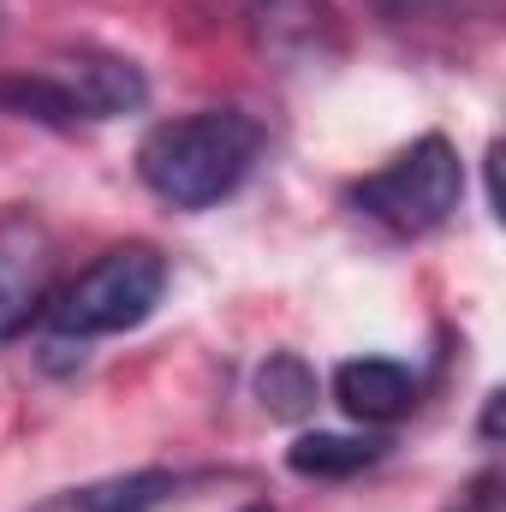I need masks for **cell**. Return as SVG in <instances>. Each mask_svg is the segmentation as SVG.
<instances>
[{
  "instance_id": "6da1fadb",
  "label": "cell",
  "mask_w": 506,
  "mask_h": 512,
  "mask_svg": "<svg viewBox=\"0 0 506 512\" xmlns=\"http://www.w3.org/2000/svg\"><path fill=\"white\" fill-rule=\"evenodd\" d=\"M256 161H262V126L245 108H197L149 126L137 143V179L167 209L185 215L227 203L251 179Z\"/></svg>"
},
{
  "instance_id": "7a4b0ae2",
  "label": "cell",
  "mask_w": 506,
  "mask_h": 512,
  "mask_svg": "<svg viewBox=\"0 0 506 512\" xmlns=\"http://www.w3.org/2000/svg\"><path fill=\"white\" fill-rule=\"evenodd\" d=\"M149 102V78L114 48H60L24 78H0V108L18 120L78 126V120H120Z\"/></svg>"
},
{
  "instance_id": "3957f363",
  "label": "cell",
  "mask_w": 506,
  "mask_h": 512,
  "mask_svg": "<svg viewBox=\"0 0 506 512\" xmlns=\"http://www.w3.org/2000/svg\"><path fill=\"white\" fill-rule=\"evenodd\" d=\"M161 292H167V256L155 245H114L48 298V322L66 340L131 334L155 316Z\"/></svg>"
},
{
  "instance_id": "277c9868",
  "label": "cell",
  "mask_w": 506,
  "mask_h": 512,
  "mask_svg": "<svg viewBox=\"0 0 506 512\" xmlns=\"http://www.w3.org/2000/svg\"><path fill=\"white\" fill-rule=\"evenodd\" d=\"M459 203H465V161L441 131L405 143L387 167L352 185V209L387 227L393 239H423V233L447 227Z\"/></svg>"
},
{
  "instance_id": "5b68a950",
  "label": "cell",
  "mask_w": 506,
  "mask_h": 512,
  "mask_svg": "<svg viewBox=\"0 0 506 512\" xmlns=\"http://www.w3.org/2000/svg\"><path fill=\"white\" fill-rule=\"evenodd\" d=\"M54 298V239L30 209L0 215V346H12Z\"/></svg>"
},
{
  "instance_id": "8992f818",
  "label": "cell",
  "mask_w": 506,
  "mask_h": 512,
  "mask_svg": "<svg viewBox=\"0 0 506 512\" xmlns=\"http://www.w3.org/2000/svg\"><path fill=\"white\" fill-rule=\"evenodd\" d=\"M334 399H340L346 417H358L370 429H387V423L417 411V376L399 358H346L334 370Z\"/></svg>"
},
{
  "instance_id": "52a82bcc",
  "label": "cell",
  "mask_w": 506,
  "mask_h": 512,
  "mask_svg": "<svg viewBox=\"0 0 506 512\" xmlns=\"http://www.w3.org/2000/svg\"><path fill=\"white\" fill-rule=\"evenodd\" d=\"M251 24L280 60H328L340 42L334 0H251Z\"/></svg>"
},
{
  "instance_id": "ba28073f",
  "label": "cell",
  "mask_w": 506,
  "mask_h": 512,
  "mask_svg": "<svg viewBox=\"0 0 506 512\" xmlns=\"http://www.w3.org/2000/svg\"><path fill=\"white\" fill-rule=\"evenodd\" d=\"M167 495H173V471H120L78 489H54L30 512H155Z\"/></svg>"
},
{
  "instance_id": "9c48e42d",
  "label": "cell",
  "mask_w": 506,
  "mask_h": 512,
  "mask_svg": "<svg viewBox=\"0 0 506 512\" xmlns=\"http://www.w3.org/2000/svg\"><path fill=\"white\" fill-rule=\"evenodd\" d=\"M381 453H387L381 435H304V441H292L286 465L298 477H358Z\"/></svg>"
},
{
  "instance_id": "30bf717a",
  "label": "cell",
  "mask_w": 506,
  "mask_h": 512,
  "mask_svg": "<svg viewBox=\"0 0 506 512\" xmlns=\"http://www.w3.org/2000/svg\"><path fill=\"white\" fill-rule=\"evenodd\" d=\"M256 399L268 417H304L316 405V376L298 352H274L262 370H256Z\"/></svg>"
},
{
  "instance_id": "8fae6325",
  "label": "cell",
  "mask_w": 506,
  "mask_h": 512,
  "mask_svg": "<svg viewBox=\"0 0 506 512\" xmlns=\"http://www.w3.org/2000/svg\"><path fill=\"white\" fill-rule=\"evenodd\" d=\"M447 512H501V495H495V483H477L471 495H459Z\"/></svg>"
},
{
  "instance_id": "7c38bea8",
  "label": "cell",
  "mask_w": 506,
  "mask_h": 512,
  "mask_svg": "<svg viewBox=\"0 0 506 512\" xmlns=\"http://www.w3.org/2000/svg\"><path fill=\"white\" fill-rule=\"evenodd\" d=\"M239 512H274V507H268V501H251V507H239Z\"/></svg>"
}]
</instances>
